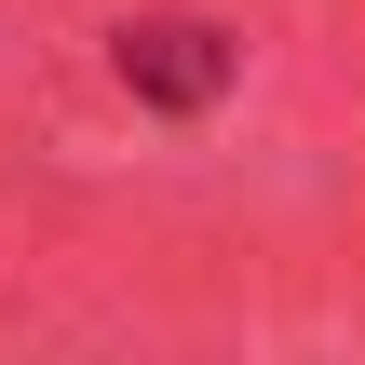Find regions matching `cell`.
Wrapping results in <instances>:
<instances>
[{"instance_id":"1","label":"cell","mask_w":365,"mask_h":365,"mask_svg":"<svg viewBox=\"0 0 365 365\" xmlns=\"http://www.w3.org/2000/svg\"><path fill=\"white\" fill-rule=\"evenodd\" d=\"M108 68H122V95H135V108H176V122H190V108H217V95H230L244 41H230L217 14H135V27L108 41Z\"/></svg>"}]
</instances>
